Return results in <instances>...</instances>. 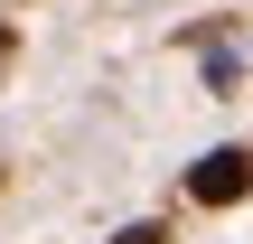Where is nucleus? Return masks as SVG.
<instances>
[{"mask_svg": "<svg viewBox=\"0 0 253 244\" xmlns=\"http://www.w3.org/2000/svg\"><path fill=\"white\" fill-rule=\"evenodd\" d=\"M244 188H253V150H207V160L188 169V197H197V207H235Z\"/></svg>", "mask_w": 253, "mask_h": 244, "instance_id": "f257e3e1", "label": "nucleus"}, {"mask_svg": "<svg viewBox=\"0 0 253 244\" xmlns=\"http://www.w3.org/2000/svg\"><path fill=\"white\" fill-rule=\"evenodd\" d=\"M113 244H169V226H122Z\"/></svg>", "mask_w": 253, "mask_h": 244, "instance_id": "f03ea898", "label": "nucleus"}, {"mask_svg": "<svg viewBox=\"0 0 253 244\" xmlns=\"http://www.w3.org/2000/svg\"><path fill=\"white\" fill-rule=\"evenodd\" d=\"M9 56H19V38H9V28H0V66H9Z\"/></svg>", "mask_w": 253, "mask_h": 244, "instance_id": "7ed1b4c3", "label": "nucleus"}]
</instances>
